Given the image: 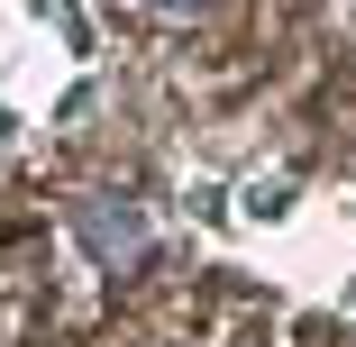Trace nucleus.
Listing matches in <instances>:
<instances>
[{
  "instance_id": "nucleus-1",
  "label": "nucleus",
  "mask_w": 356,
  "mask_h": 347,
  "mask_svg": "<svg viewBox=\"0 0 356 347\" xmlns=\"http://www.w3.org/2000/svg\"><path fill=\"white\" fill-rule=\"evenodd\" d=\"M74 229H83V247H92L101 265H137V256H147V220H137L128 201H110V192L74 201Z\"/></svg>"
},
{
  "instance_id": "nucleus-2",
  "label": "nucleus",
  "mask_w": 356,
  "mask_h": 347,
  "mask_svg": "<svg viewBox=\"0 0 356 347\" xmlns=\"http://www.w3.org/2000/svg\"><path fill=\"white\" fill-rule=\"evenodd\" d=\"M156 10H201V0H156Z\"/></svg>"
}]
</instances>
